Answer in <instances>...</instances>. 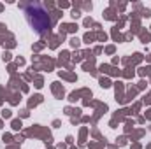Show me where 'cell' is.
Masks as SVG:
<instances>
[{"instance_id": "6da1fadb", "label": "cell", "mask_w": 151, "mask_h": 149, "mask_svg": "<svg viewBox=\"0 0 151 149\" xmlns=\"http://www.w3.org/2000/svg\"><path fill=\"white\" fill-rule=\"evenodd\" d=\"M25 14H27V19H28L30 27L37 34L44 35V34L49 32V28H51V18H49L47 11L40 4H28L25 7Z\"/></svg>"}]
</instances>
